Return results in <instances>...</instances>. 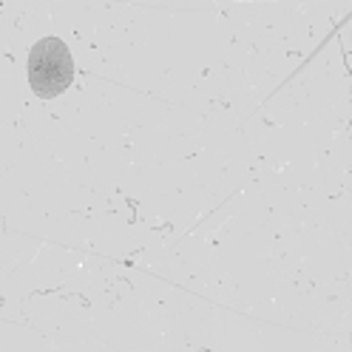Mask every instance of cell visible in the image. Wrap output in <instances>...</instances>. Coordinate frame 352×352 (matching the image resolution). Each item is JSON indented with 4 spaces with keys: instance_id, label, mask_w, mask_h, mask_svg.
<instances>
[{
    "instance_id": "cell-1",
    "label": "cell",
    "mask_w": 352,
    "mask_h": 352,
    "mask_svg": "<svg viewBox=\"0 0 352 352\" xmlns=\"http://www.w3.org/2000/svg\"><path fill=\"white\" fill-rule=\"evenodd\" d=\"M74 82V60L60 37H43L29 52V85L43 100L60 97Z\"/></svg>"
}]
</instances>
